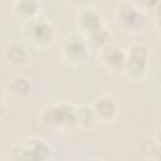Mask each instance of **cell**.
Returning <instances> with one entry per match:
<instances>
[{
	"mask_svg": "<svg viewBox=\"0 0 161 161\" xmlns=\"http://www.w3.org/2000/svg\"><path fill=\"white\" fill-rule=\"evenodd\" d=\"M43 121L48 126H70L73 125L75 118V109L67 104H58L52 108H49L44 116Z\"/></svg>",
	"mask_w": 161,
	"mask_h": 161,
	"instance_id": "obj_1",
	"label": "cell"
},
{
	"mask_svg": "<svg viewBox=\"0 0 161 161\" xmlns=\"http://www.w3.org/2000/svg\"><path fill=\"white\" fill-rule=\"evenodd\" d=\"M147 49L143 45H133L130 49V57L127 60H125V68L127 73L133 77L138 78L146 72L147 67Z\"/></svg>",
	"mask_w": 161,
	"mask_h": 161,
	"instance_id": "obj_2",
	"label": "cell"
},
{
	"mask_svg": "<svg viewBox=\"0 0 161 161\" xmlns=\"http://www.w3.org/2000/svg\"><path fill=\"white\" fill-rule=\"evenodd\" d=\"M50 152L49 146L43 140H30L19 151V157L24 160H44Z\"/></svg>",
	"mask_w": 161,
	"mask_h": 161,
	"instance_id": "obj_3",
	"label": "cell"
},
{
	"mask_svg": "<svg viewBox=\"0 0 161 161\" xmlns=\"http://www.w3.org/2000/svg\"><path fill=\"white\" fill-rule=\"evenodd\" d=\"M64 50H65V54L68 55V58L73 59V60H83L87 54L86 44L78 36L68 38L64 44Z\"/></svg>",
	"mask_w": 161,
	"mask_h": 161,
	"instance_id": "obj_4",
	"label": "cell"
},
{
	"mask_svg": "<svg viewBox=\"0 0 161 161\" xmlns=\"http://www.w3.org/2000/svg\"><path fill=\"white\" fill-rule=\"evenodd\" d=\"M79 24L80 26L88 31L89 34L101 29L102 28V23H101V18L97 13L92 11V10H87V11H83L80 15H79Z\"/></svg>",
	"mask_w": 161,
	"mask_h": 161,
	"instance_id": "obj_5",
	"label": "cell"
},
{
	"mask_svg": "<svg viewBox=\"0 0 161 161\" xmlns=\"http://www.w3.org/2000/svg\"><path fill=\"white\" fill-rule=\"evenodd\" d=\"M30 33L36 42H49L53 38V28L44 21H35L30 25Z\"/></svg>",
	"mask_w": 161,
	"mask_h": 161,
	"instance_id": "obj_6",
	"label": "cell"
},
{
	"mask_svg": "<svg viewBox=\"0 0 161 161\" xmlns=\"http://www.w3.org/2000/svg\"><path fill=\"white\" fill-rule=\"evenodd\" d=\"M122 20L130 28H141L145 24V16L132 6H127L122 10Z\"/></svg>",
	"mask_w": 161,
	"mask_h": 161,
	"instance_id": "obj_7",
	"label": "cell"
},
{
	"mask_svg": "<svg viewBox=\"0 0 161 161\" xmlns=\"http://www.w3.org/2000/svg\"><path fill=\"white\" fill-rule=\"evenodd\" d=\"M94 112L102 119H109L116 113V104L111 98H101L94 104Z\"/></svg>",
	"mask_w": 161,
	"mask_h": 161,
	"instance_id": "obj_8",
	"label": "cell"
},
{
	"mask_svg": "<svg viewBox=\"0 0 161 161\" xmlns=\"http://www.w3.org/2000/svg\"><path fill=\"white\" fill-rule=\"evenodd\" d=\"M125 55L123 53L119 50V49H116V48H109L106 50L104 53V62L111 67V68H114V69H118L121 68L123 64H125Z\"/></svg>",
	"mask_w": 161,
	"mask_h": 161,
	"instance_id": "obj_9",
	"label": "cell"
},
{
	"mask_svg": "<svg viewBox=\"0 0 161 161\" xmlns=\"http://www.w3.org/2000/svg\"><path fill=\"white\" fill-rule=\"evenodd\" d=\"M10 88L11 91L18 94V96H24L30 91V83L26 78L24 77H15L10 82Z\"/></svg>",
	"mask_w": 161,
	"mask_h": 161,
	"instance_id": "obj_10",
	"label": "cell"
},
{
	"mask_svg": "<svg viewBox=\"0 0 161 161\" xmlns=\"http://www.w3.org/2000/svg\"><path fill=\"white\" fill-rule=\"evenodd\" d=\"M6 55H8V59L14 63V64H20V63H24L25 59H26V52L23 47L20 45H11L8 52H6Z\"/></svg>",
	"mask_w": 161,
	"mask_h": 161,
	"instance_id": "obj_11",
	"label": "cell"
},
{
	"mask_svg": "<svg viewBox=\"0 0 161 161\" xmlns=\"http://www.w3.org/2000/svg\"><path fill=\"white\" fill-rule=\"evenodd\" d=\"M38 6L36 0H19L16 9L23 16H31L36 13Z\"/></svg>",
	"mask_w": 161,
	"mask_h": 161,
	"instance_id": "obj_12",
	"label": "cell"
},
{
	"mask_svg": "<svg viewBox=\"0 0 161 161\" xmlns=\"http://www.w3.org/2000/svg\"><path fill=\"white\" fill-rule=\"evenodd\" d=\"M89 35L92 36L93 42L96 44H98V45H104L109 40V34L104 29H102V28L98 29V30H96V31H93V33H91Z\"/></svg>",
	"mask_w": 161,
	"mask_h": 161,
	"instance_id": "obj_13",
	"label": "cell"
},
{
	"mask_svg": "<svg viewBox=\"0 0 161 161\" xmlns=\"http://www.w3.org/2000/svg\"><path fill=\"white\" fill-rule=\"evenodd\" d=\"M91 117H92V112H91V109H88L86 107L75 111V118H77V121L82 122V123H88L91 121Z\"/></svg>",
	"mask_w": 161,
	"mask_h": 161,
	"instance_id": "obj_14",
	"label": "cell"
},
{
	"mask_svg": "<svg viewBox=\"0 0 161 161\" xmlns=\"http://www.w3.org/2000/svg\"><path fill=\"white\" fill-rule=\"evenodd\" d=\"M138 3H140L142 6L147 8V9H153V8L157 6L158 0H138Z\"/></svg>",
	"mask_w": 161,
	"mask_h": 161,
	"instance_id": "obj_15",
	"label": "cell"
},
{
	"mask_svg": "<svg viewBox=\"0 0 161 161\" xmlns=\"http://www.w3.org/2000/svg\"><path fill=\"white\" fill-rule=\"evenodd\" d=\"M74 3H84V1H87V0H73Z\"/></svg>",
	"mask_w": 161,
	"mask_h": 161,
	"instance_id": "obj_16",
	"label": "cell"
},
{
	"mask_svg": "<svg viewBox=\"0 0 161 161\" xmlns=\"http://www.w3.org/2000/svg\"><path fill=\"white\" fill-rule=\"evenodd\" d=\"M1 113H3V106L0 104V116H1Z\"/></svg>",
	"mask_w": 161,
	"mask_h": 161,
	"instance_id": "obj_17",
	"label": "cell"
},
{
	"mask_svg": "<svg viewBox=\"0 0 161 161\" xmlns=\"http://www.w3.org/2000/svg\"><path fill=\"white\" fill-rule=\"evenodd\" d=\"M1 94H3V88H1V86H0V98H1Z\"/></svg>",
	"mask_w": 161,
	"mask_h": 161,
	"instance_id": "obj_18",
	"label": "cell"
}]
</instances>
